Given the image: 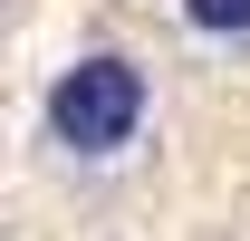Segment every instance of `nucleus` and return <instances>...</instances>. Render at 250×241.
Masks as SVG:
<instances>
[{
    "label": "nucleus",
    "instance_id": "1",
    "mask_svg": "<svg viewBox=\"0 0 250 241\" xmlns=\"http://www.w3.org/2000/svg\"><path fill=\"white\" fill-rule=\"evenodd\" d=\"M39 116H48V145L67 164H116V154H135V135L154 116V77L125 48H87V58H67L48 77V106Z\"/></svg>",
    "mask_w": 250,
    "mask_h": 241
},
{
    "label": "nucleus",
    "instance_id": "2",
    "mask_svg": "<svg viewBox=\"0 0 250 241\" xmlns=\"http://www.w3.org/2000/svg\"><path fill=\"white\" fill-rule=\"evenodd\" d=\"M192 39H250V0H183Z\"/></svg>",
    "mask_w": 250,
    "mask_h": 241
}]
</instances>
